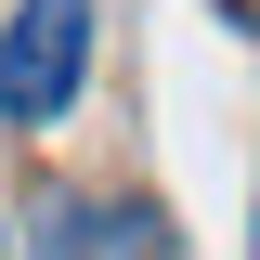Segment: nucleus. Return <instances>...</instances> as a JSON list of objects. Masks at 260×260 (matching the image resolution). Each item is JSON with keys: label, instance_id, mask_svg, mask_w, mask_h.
<instances>
[{"label": "nucleus", "instance_id": "2", "mask_svg": "<svg viewBox=\"0 0 260 260\" xmlns=\"http://www.w3.org/2000/svg\"><path fill=\"white\" fill-rule=\"evenodd\" d=\"M39 260H182V247H169V221L143 195H91V208H52L39 221Z\"/></svg>", "mask_w": 260, "mask_h": 260}, {"label": "nucleus", "instance_id": "3", "mask_svg": "<svg viewBox=\"0 0 260 260\" xmlns=\"http://www.w3.org/2000/svg\"><path fill=\"white\" fill-rule=\"evenodd\" d=\"M221 13H247V26H260V0H221Z\"/></svg>", "mask_w": 260, "mask_h": 260}, {"label": "nucleus", "instance_id": "1", "mask_svg": "<svg viewBox=\"0 0 260 260\" xmlns=\"http://www.w3.org/2000/svg\"><path fill=\"white\" fill-rule=\"evenodd\" d=\"M91 78V0H13L0 26V117L13 130H52Z\"/></svg>", "mask_w": 260, "mask_h": 260}]
</instances>
